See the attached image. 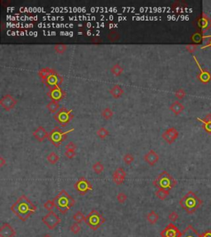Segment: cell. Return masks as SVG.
Listing matches in <instances>:
<instances>
[{
    "label": "cell",
    "instance_id": "cell-1",
    "mask_svg": "<svg viewBox=\"0 0 211 237\" xmlns=\"http://www.w3.org/2000/svg\"><path fill=\"white\" fill-rule=\"evenodd\" d=\"M10 209L21 221H26L32 215L36 213L37 208L26 195L23 194L18 197Z\"/></svg>",
    "mask_w": 211,
    "mask_h": 237
},
{
    "label": "cell",
    "instance_id": "cell-2",
    "mask_svg": "<svg viewBox=\"0 0 211 237\" xmlns=\"http://www.w3.org/2000/svg\"><path fill=\"white\" fill-rule=\"evenodd\" d=\"M179 204L188 214H193L202 205L203 201L195 193L189 191L187 194L180 199Z\"/></svg>",
    "mask_w": 211,
    "mask_h": 237
},
{
    "label": "cell",
    "instance_id": "cell-3",
    "mask_svg": "<svg viewBox=\"0 0 211 237\" xmlns=\"http://www.w3.org/2000/svg\"><path fill=\"white\" fill-rule=\"evenodd\" d=\"M53 200L57 210L62 214H66L75 204V200L64 189L61 190Z\"/></svg>",
    "mask_w": 211,
    "mask_h": 237
},
{
    "label": "cell",
    "instance_id": "cell-4",
    "mask_svg": "<svg viewBox=\"0 0 211 237\" xmlns=\"http://www.w3.org/2000/svg\"><path fill=\"white\" fill-rule=\"evenodd\" d=\"M153 184L157 189L171 190L175 188L176 185L178 184V181L167 171L164 170L161 174H158L157 178L153 180Z\"/></svg>",
    "mask_w": 211,
    "mask_h": 237
},
{
    "label": "cell",
    "instance_id": "cell-5",
    "mask_svg": "<svg viewBox=\"0 0 211 237\" xmlns=\"http://www.w3.org/2000/svg\"><path fill=\"white\" fill-rule=\"evenodd\" d=\"M74 129H70L68 131H63L59 127H54L53 129L49 133V136H48V139L49 141L55 147V148H59V146L62 144L65 139H67L68 135L70 132H73Z\"/></svg>",
    "mask_w": 211,
    "mask_h": 237
},
{
    "label": "cell",
    "instance_id": "cell-6",
    "mask_svg": "<svg viewBox=\"0 0 211 237\" xmlns=\"http://www.w3.org/2000/svg\"><path fill=\"white\" fill-rule=\"evenodd\" d=\"M106 221L103 216L96 209H93L86 216L85 223L91 230H97Z\"/></svg>",
    "mask_w": 211,
    "mask_h": 237
},
{
    "label": "cell",
    "instance_id": "cell-7",
    "mask_svg": "<svg viewBox=\"0 0 211 237\" xmlns=\"http://www.w3.org/2000/svg\"><path fill=\"white\" fill-rule=\"evenodd\" d=\"M54 119L57 121V123L62 127H65L71 122L74 119L73 110H69L66 107L60 108L58 111L54 114Z\"/></svg>",
    "mask_w": 211,
    "mask_h": 237
},
{
    "label": "cell",
    "instance_id": "cell-8",
    "mask_svg": "<svg viewBox=\"0 0 211 237\" xmlns=\"http://www.w3.org/2000/svg\"><path fill=\"white\" fill-rule=\"evenodd\" d=\"M74 189H76L77 193L79 195H86L90 191L93 189L91 182L88 179H86L85 177H80L74 185Z\"/></svg>",
    "mask_w": 211,
    "mask_h": 237
},
{
    "label": "cell",
    "instance_id": "cell-9",
    "mask_svg": "<svg viewBox=\"0 0 211 237\" xmlns=\"http://www.w3.org/2000/svg\"><path fill=\"white\" fill-rule=\"evenodd\" d=\"M42 221L49 230H54L59 224L60 223L61 219L54 212L50 211L48 214L42 217Z\"/></svg>",
    "mask_w": 211,
    "mask_h": 237
},
{
    "label": "cell",
    "instance_id": "cell-10",
    "mask_svg": "<svg viewBox=\"0 0 211 237\" xmlns=\"http://www.w3.org/2000/svg\"><path fill=\"white\" fill-rule=\"evenodd\" d=\"M47 96L51 99V101H62L66 96V92L60 87V86H55L49 88L47 92Z\"/></svg>",
    "mask_w": 211,
    "mask_h": 237
},
{
    "label": "cell",
    "instance_id": "cell-11",
    "mask_svg": "<svg viewBox=\"0 0 211 237\" xmlns=\"http://www.w3.org/2000/svg\"><path fill=\"white\" fill-rule=\"evenodd\" d=\"M64 82V78L59 73H58L55 70L47 78L45 79L43 83L49 88L52 87H55V86H60Z\"/></svg>",
    "mask_w": 211,
    "mask_h": 237
},
{
    "label": "cell",
    "instance_id": "cell-12",
    "mask_svg": "<svg viewBox=\"0 0 211 237\" xmlns=\"http://www.w3.org/2000/svg\"><path fill=\"white\" fill-rule=\"evenodd\" d=\"M17 100L10 94H6L0 100V105L6 111H10L17 105Z\"/></svg>",
    "mask_w": 211,
    "mask_h": 237
},
{
    "label": "cell",
    "instance_id": "cell-13",
    "mask_svg": "<svg viewBox=\"0 0 211 237\" xmlns=\"http://www.w3.org/2000/svg\"><path fill=\"white\" fill-rule=\"evenodd\" d=\"M182 233L172 223L168 224L160 233L161 237H181Z\"/></svg>",
    "mask_w": 211,
    "mask_h": 237
},
{
    "label": "cell",
    "instance_id": "cell-14",
    "mask_svg": "<svg viewBox=\"0 0 211 237\" xmlns=\"http://www.w3.org/2000/svg\"><path fill=\"white\" fill-rule=\"evenodd\" d=\"M196 23L198 28L202 34L211 28V19L208 18L204 13L200 14V16L197 18Z\"/></svg>",
    "mask_w": 211,
    "mask_h": 237
},
{
    "label": "cell",
    "instance_id": "cell-15",
    "mask_svg": "<svg viewBox=\"0 0 211 237\" xmlns=\"http://www.w3.org/2000/svg\"><path fill=\"white\" fill-rule=\"evenodd\" d=\"M178 136H179V132L175 128H169L165 130L162 134V138L164 141L167 142L168 144L174 143L178 139Z\"/></svg>",
    "mask_w": 211,
    "mask_h": 237
},
{
    "label": "cell",
    "instance_id": "cell-16",
    "mask_svg": "<svg viewBox=\"0 0 211 237\" xmlns=\"http://www.w3.org/2000/svg\"><path fill=\"white\" fill-rule=\"evenodd\" d=\"M194 59H195V62L196 63L198 66V68L200 69V73H198L197 75V79L200 81L201 83H204V84H207V83H209V82L211 81V73H209L208 70L203 69L202 68L200 67V63L198 62L197 58L195 56H193Z\"/></svg>",
    "mask_w": 211,
    "mask_h": 237
},
{
    "label": "cell",
    "instance_id": "cell-17",
    "mask_svg": "<svg viewBox=\"0 0 211 237\" xmlns=\"http://www.w3.org/2000/svg\"><path fill=\"white\" fill-rule=\"evenodd\" d=\"M126 177V172L122 167L117 168L112 174V180L116 185H121L124 183Z\"/></svg>",
    "mask_w": 211,
    "mask_h": 237
},
{
    "label": "cell",
    "instance_id": "cell-18",
    "mask_svg": "<svg viewBox=\"0 0 211 237\" xmlns=\"http://www.w3.org/2000/svg\"><path fill=\"white\" fill-rule=\"evenodd\" d=\"M16 230L9 223H3L0 227V237H15Z\"/></svg>",
    "mask_w": 211,
    "mask_h": 237
},
{
    "label": "cell",
    "instance_id": "cell-19",
    "mask_svg": "<svg viewBox=\"0 0 211 237\" xmlns=\"http://www.w3.org/2000/svg\"><path fill=\"white\" fill-rule=\"evenodd\" d=\"M32 135H33L34 138H35L37 141L41 143V142L44 141L45 139H48L49 133L46 131V129H45L43 126H39V127L32 133Z\"/></svg>",
    "mask_w": 211,
    "mask_h": 237
},
{
    "label": "cell",
    "instance_id": "cell-20",
    "mask_svg": "<svg viewBox=\"0 0 211 237\" xmlns=\"http://www.w3.org/2000/svg\"><path fill=\"white\" fill-rule=\"evenodd\" d=\"M144 159L145 162H147L149 166H153L156 165L157 161H159V156L153 150H150L144 155Z\"/></svg>",
    "mask_w": 211,
    "mask_h": 237
},
{
    "label": "cell",
    "instance_id": "cell-21",
    "mask_svg": "<svg viewBox=\"0 0 211 237\" xmlns=\"http://www.w3.org/2000/svg\"><path fill=\"white\" fill-rule=\"evenodd\" d=\"M197 120L202 124V128L204 131L211 134V114H208L204 119L197 118Z\"/></svg>",
    "mask_w": 211,
    "mask_h": 237
},
{
    "label": "cell",
    "instance_id": "cell-22",
    "mask_svg": "<svg viewBox=\"0 0 211 237\" xmlns=\"http://www.w3.org/2000/svg\"><path fill=\"white\" fill-rule=\"evenodd\" d=\"M169 110L172 112L175 115H179L180 114H182L183 110H185V106L182 105V103L179 101H174V102L170 105Z\"/></svg>",
    "mask_w": 211,
    "mask_h": 237
},
{
    "label": "cell",
    "instance_id": "cell-23",
    "mask_svg": "<svg viewBox=\"0 0 211 237\" xmlns=\"http://www.w3.org/2000/svg\"><path fill=\"white\" fill-rule=\"evenodd\" d=\"M181 237H201V235H200L197 232V230L194 229L193 226L190 225L183 230Z\"/></svg>",
    "mask_w": 211,
    "mask_h": 237
},
{
    "label": "cell",
    "instance_id": "cell-24",
    "mask_svg": "<svg viewBox=\"0 0 211 237\" xmlns=\"http://www.w3.org/2000/svg\"><path fill=\"white\" fill-rule=\"evenodd\" d=\"M124 92H124L123 88L119 85H115L114 87L110 90L111 95L112 97H114L115 99L121 98L124 95Z\"/></svg>",
    "mask_w": 211,
    "mask_h": 237
},
{
    "label": "cell",
    "instance_id": "cell-25",
    "mask_svg": "<svg viewBox=\"0 0 211 237\" xmlns=\"http://www.w3.org/2000/svg\"><path fill=\"white\" fill-rule=\"evenodd\" d=\"M54 71V70L50 68H41V69L38 72V75L41 78L42 83L45 79L47 78L48 77H49Z\"/></svg>",
    "mask_w": 211,
    "mask_h": 237
},
{
    "label": "cell",
    "instance_id": "cell-26",
    "mask_svg": "<svg viewBox=\"0 0 211 237\" xmlns=\"http://www.w3.org/2000/svg\"><path fill=\"white\" fill-rule=\"evenodd\" d=\"M170 194V190L164 189H157L155 192V196L160 200H165Z\"/></svg>",
    "mask_w": 211,
    "mask_h": 237
},
{
    "label": "cell",
    "instance_id": "cell-27",
    "mask_svg": "<svg viewBox=\"0 0 211 237\" xmlns=\"http://www.w3.org/2000/svg\"><path fill=\"white\" fill-rule=\"evenodd\" d=\"M147 221L152 225L157 223V221L159 219V215L157 214L155 211H151L150 213L147 215Z\"/></svg>",
    "mask_w": 211,
    "mask_h": 237
},
{
    "label": "cell",
    "instance_id": "cell-28",
    "mask_svg": "<svg viewBox=\"0 0 211 237\" xmlns=\"http://www.w3.org/2000/svg\"><path fill=\"white\" fill-rule=\"evenodd\" d=\"M111 73H112L115 77H120L121 75H122V73H124V69L121 65L118 64V63H116V64L113 65L112 68H111Z\"/></svg>",
    "mask_w": 211,
    "mask_h": 237
},
{
    "label": "cell",
    "instance_id": "cell-29",
    "mask_svg": "<svg viewBox=\"0 0 211 237\" xmlns=\"http://www.w3.org/2000/svg\"><path fill=\"white\" fill-rule=\"evenodd\" d=\"M46 108L50 113H56L59 110V104L57 101H51L49 103H48Z\"/></svg>",
    "mask_w": 211,
    "mask_h": 237
},
{
    "label": "cell",
    "instance_id": "cell-30",
    "mask_svg": "<svg viewBox=\"0 0 211 237\" xmlns=\"http://www.w3.org/2000/svg\"><path fill=\"white\" fill-rule=\"evenodd\" d=\"M92 170L94 171L95 174H101V173L104 171V166L103 164L101 163V161H97V162H95L93 165H92Z\"/></svg>",
    "mask_w": 211,
    "mask_h": 237
},
{
    "label": "cell",
    "instance_id": "cell-31",
    "mask_svg": "<svg viewBox=\"0 0 211 237\" xmlns=\"http://www.w3.org/2000/svg\"><path fill=\"white\" fill-rule=\"evenodd\" d=\"M113 115H114V112H113V110L109 107L105 108V109L102 110V112H101V116H102V118H103L104 119H106V120L111 119L113 117Z\"/></svg>",
    "mask_w": 211,
    "mask_h": 237
},
{
    "label": "cell",
    "instance_id": "cell-32",
    "mask_svg": "<svg viewBox=\"0 0 211 237\" xmlns=\"http://www.w3.org/2000/svg\"><path fill=\"white\" fill-rule=\"evenodd\" d=\"M46 159H47L48 162H49L52 165H54V164H56L59 161V157L54 152H51L48 155Z\"/></svg>",
    "mask_w": 211,
    "mask_h": 237
},
{
    "label": "cell",
    "instance_id": "cell-33",
    "mask_svg": "<svg viewBox=\"0 0 211 237\" xmlns=\"http://www.w3.org/2000/svg\"><path fill=\"white\" fill-rule=\"evenodd\" d=\"M109 134H110V133H109L108 129L104 127L100 128L97 131V137H99V139H105L106 138H107L109 136Z\"/></svg>",
    "mask_w": 211,
    "mask_h": 237
},
{
    "label": "cell",
    "instance_id": "cell-34",
    "mask_svg": "<svg viewBox=\"0 0 211 237\" xmlns=\"http://www.w3.org/2000/svg\"><path fill=\"white\" fill-rule=\"evenodd\" d=\"M191 39L195 44H200V43H201L202 40L204 39V36H203L201 32H196V33H194L191 36Z\"/></svg>",
    "mask_w": 211,
    "mask_h": 237
},
{
    "label": "cell",
    "instance_id": "cell-35",
    "mask_svg": "<svg viewBox=\"0 0 211 237\" xmlns=\"http://www.w3.org/2000/svg\"><path fill=\"white\" fill-rule=\"evenodd\" d=\"M73 219L76 221V222H78V223H81L83 221H85L86 217L83 215V213H82V212L79 211V212H77V213L73 216Z\"/></svg>",
    "mask_w": 211,
    "mask_h": 237
},
{
    "label": "cell",
    "instance_id": "cell-36",
    "mask_svg": "<svg viewBox=\"0 0 211 237\" xmlns=\"http://www.w3.org/2000/svg\"><path fill=\"white\" fill-rule=\"evenodd\" d=\"M54 49L56 53L62 54L67 50V45L64 44H56V45H54Z\"/></svg>",
    "mask_w": 211,
    "mask_h": 237
},
{
    "label": "cell",
    "instance_id": "cell-37",
    "mask_svg": "<svg viewBox=\"0 0 211 237\" xmlns=\"http://www.w3.org/2000/svg\"><path fill=\"white\" fill-rule=\"evenodd\" d=\"M70 231L74 235H77L81 231V226L78 222H74L70 226Z\"/></svg>",
    "mask_w": 211,
    "mask_h": 237
},
{
    "label": "cell",
    "instance_id": "cell-38",
    "mask_svg": "<svg viewBox=\"0 0 211 237\" xmlns=\"http://www.w3.org/2000/svg\"><path fill=\"white\" fill-rule=\"evenodd\" d=\"M107 38L110 40V41L114 42V41H116V40H119L120 34L117 32H116V31H111V32H109V34H108Z\"/></svg>",
    "mask_w": 211,
    "mask_h": 237
},
{
    "label": "cell",
    "instance_id": "cell-39",
    "mask_svg": "<svg viewBox=\"0 0 211 237\" xmlns=\"http://www.w3.org/2000/svg\"><path fill=\"white\" fill-rule=\"evenodd\" d=\"M123 161L126 164V165H128L130 166V164L132 163L133 161H135V157L133 156L132 154H130V153H127L123 157Z\"/></svg>",
    "mask_w": 211,
    "mask_h": 237
},
{
    "label": "cell",
    "instance_id": "cell-40",
    "mask_svg": "<svg viewBox=\"0 0 211 237\" xmlns=\"http://www.w3.org/2000/svg\"><path fill=\"white\" fill-rule=\"evenodd\" d=\"M127 195L125 194V193L123 192H121L119 193L118 194H117L116 196V199H117V201L119 202L120 204H124L126 202V200H127Z\"/></svg>",
    "mask_w": 211,
    "mask_h": 237
},
{
    "label": "cell",
    "instance_id": "cell-41",
    "mask_svg": "<svg viewBox=\"0 0 211 237\" xmlns=\"http://www.w3.org/2000/svg\"><path fill=\"white\" fill-rule=\"evenodd\" d=\"M64 156L69 159H73L76 156V150L75 149H67L65 150Z\"/></svg>",
    "mask_w": 211,
    "mask_h": 237
},
{
    "label": "cell",
    "instance_id": "cell-42",
    "mask_svg": "<svg viewBox=\"0 0 211 237\" xmlns=\"http://www.w3.org/2000/svg\"><path fill=\"white\" fill-rule=\"evenodd\" d=\"M186 95H187L186 91H185L184 89H182V88L178 89V91H176V92H175V96L178 99H180V100H182V99L184 98L185 96H186Z\"/></svg>",
    "mask_w": 211,
    "mask_h": 237
},
{
    "label": "cell",
    "instance_id": "cell-43",
    "mask_svg": "<svg viewBox=\"0 0 211 237\" xmlns=\"http://www.w3.org/2000/svg\"><path fill=\"white\" fill-rule=\"evenodd\" d=\"M54 207H55L54 200H48V201H46L45 204H44V208L46 209V210L49 211V212L53 209Z\"/></svg>",
    "mask_w": 211,
    "mask_h": 237
},
{
    "label": "cell",
    "instance_id": "cell-44",
    "mask_svg": "<svg viewBox=\"0 0 211 237\" xmlns=\"http://www.w3.org/2000/svg\"><path fill=\"white\" fill-rule=\"evenodd\" d=\"M178 217H179V215H178V213L175 212V211L172 212V213L168 215V219L170 220L171 221H172V222H175L176 221H178Z\"/></svg>",
    "mask_w": 211,
    "mask_h": 237
},
{
    "label": "cell",
    "instance_id": "cell-45",
    "mask_svg": "<svg viewBox=\"0 0 211 237\" xmlns=\"http://www.w3.org/2000/svg\"><path fill=\"white\" fill-rule=\"evenodd\" d=\"M186 49L187 50H188L191 54H193L194 52L197 49V45H195V44H191V45H186Z\"/></svg>",
    "mask_w": 211,
    "mask_h": 237
},
{
    "label": "cell",
    "instance_id": "cell-46",
    "mask_svg": "<svg viewBox=\"0 0 211 237\" xmlns=\"http://www.w3.org/2000/svg\"><path fill=\"white\" fill-rule=\"evenodd\" d=\"M204 39H208V40H207L206 44L204 45V46L201 47V49H206V48H211V36H206V37H204Z\"/></svg>",
    "mask_w": 211,
    "mask_h": 237
},
{
    "label": "cell",
    "instance_id": "cell-47",
    "mask_svg": "<svg viewBox=\"0 0 211 237\" xmlns=\"http://www.w3.org/2000/svg\"><path fill=\"white\" fill-rule=\"evenodd\" d=\"M67 149H77V145L73 142H69V143H68L67 145L65 146V150H67Z\"/></svg>",
    "mask_w": 211,
    "mask_h": 237
},
{
    "label": "cell",
    "instance_id": "cell-48",
    "mask_svg": "<svg viewBox=\"0 0 211 237\" xmlns=\"http://www.w3.org/2000/svg\"><path fill=\"white\" fill-rule=\"evenodd\" d=\"M91 42L94 43V44H98V43L102 42V40H101V39L100 37H94V38L92 39Z\"/></svg>",
    "mask_w": 211,
    "mask_h": 237
},
{
    "label": "cell",
    "instance_id": "cell-49",
    "mask_svg": "<svg viewBox=\"0 0 211 237\" xmlns=\"http://www.w3.org/2000/svg\"><path fill=\"white\" fill-rule=\"evenodd\" d=\"M201 237H211V230H208L205 232L201 234Z\"/></svg>",
    "mask_w": 211,
    "mask_h": 237
},
{
    "label": "cell",
    "instance_id": "cell-50",
    "mask_svg": "<svg viewBox=\"0 0 211 237\" xmlns=\"http://www.w3.org/2000/svg\"><path fill=\"white\" fill-rule=\"evenodd\" d=\"M6 165V161L3 157H0V167H3Z\"/></svg>",
    "mask_w": 211,
    "mask_h": 237
},
{
    "label": "cell",
    "instance_id": "cell-51",
    "mask_svg": "<svg viewBox=\"0 0 211 237\" xmlns=\"http://www.w3.org/2000/svg\"><path fill=\"white\" fill-rule=\"evenodd\" d=\"M42 237H52V235H49V234H45V235H43Z\"/></svg>",
    "mask_w": 211,
    "mask_h": 237
}]
</instances>
